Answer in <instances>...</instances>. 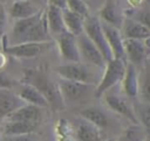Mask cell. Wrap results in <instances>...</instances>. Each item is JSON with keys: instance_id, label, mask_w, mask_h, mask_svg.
I'll list each match as a JSON object with an SVG mask.
<instances>
[{"instance_id": "cell-33", "label": "cell", "mask_w": 150, "mask_h": 141, "mask_svg": "<svg viewBox=\"0 0 150 141\" xmlns=\"http://www.w3.org/2000/svg\"><path fill=\"white\" fill-rule=\"evenodd\" d=\"M8 141H35L30 134H25V135H18V136H12L8 138Z\"/></svg>"}, {"instance_id": "cell-19", "label": "cell", "mask_w": 150, "mask_h": 141, "mask_svg": "<svg viewBox=\"0 0 150 141\" xmlns=\"http://www.w3.org/2000/svg\"><path fill=\"white\" fill-rule=\"evenodd\" d=\"M45 13H46L47 26H48L49 33L52 35L57 36V35L66 31L61 8H59L56 6H53V5H48L47 8L45 9Z\"/></svg>"}, {"instance_id": "cell-13", "label": "cell", "mask_w": 150, "mask_h": 141, "mask_svg": "<svg viewBox=\"0 0 150 141\" xmlns=\"http://www.w3.org/2000/svg\"><path fill=\"white\" fill-rule=\"evenodd\" d=\"M121 83H122L124 93L128 97L136 98L139 93V78H138L137 66H135L130 62H127L125 63V72H124V76H123V79L121 80Z\"/></svg>"}, {"instance_id": "cell-23", "label": "cell", "mask_w": 150, "mask_h": 141, "mask_svg": "<svg viewBox=\"0 0 150 141\" xmlns=\"http://www.w3.org/2000/svg\"><path fill=\"white\" fill-rule=\"evenodd\" d=\"M62 19H63V24H64L66 31L70 33L74 36H77L83 33V21H84L83 17L68 10L67 8H63L62 9Z\"/></svg>"}, {"instance_id": "cell-31", "label": "cell", "mask_w": 150, "mask_h": 141, "mask_svg": "<svg viewBox=\"0 0 150 141\" xmlns=\"http://www.w3.org/2000/svg\"><path fill=\"white\" fill-rule=\"evenodd\" d=\"M6 23H7V14L4 9L2 6H0V38L4 35V31L6 29Z\"/></svg>"}, {"instance_id": "cell-18", "label": "cell", "mask_w": 150, "mask_h": 141, "mask_svg": "<svg viewBox=\"0 0 150 141\" xmlns=\"http://www.w3.org/2000/svg\"><path fill=\"white\" fill-rule=\"evenodd\" d=\"M38 127L36 122H25V121H8L4 120V124L1 126V132L5 136L12 138L18 135H25L30 134L35 131Z\"/></svg>"}, {"instance_id": "cell-24", "label": "cell", "mask_w": 150, "mask_h": 141, "mask_svg": "<svg viewBox=\"0 0 150 141\" xmlns=\"http://www.w3.org/2000/svg\"><path fill=\"white\" fill-rule=\"evenodd\" d=\"M80 114H81V118H83L87 121L94 124L98 128H105V127H108L110 125L109 124L108 115L104 112H102L100 108H97V107H87V108H83L80 112Z\"/></svg>"}, {"instance_id": "cell-25", "label": "cell", "mask_w": 150, "mask_h": 141, "mask_svg": "<svg viewBox=\"0 0 150 141\" xmlns=\"http://www.w3.org/2000/svg\"><path fill=\"white\" fill-rule=\"evenodd\" d=\"M146 133L139 124H132L127 127L116 141H143Z\"/></svg>"}, {"instance_id": "cell-22", "label": "cell", "mask_w": 150, "mask_h": 141, "mask_svg": "<svg viewBox=\"0 0 150 141\" xmlns=\"http://www.w3.org/2000/svg\"><path fill=\"white\" fill-rule=\"evenodd\" d=\"M100 21L110 24L112 27H116L120 29V27L122 26V17L120 15V13L117 12L116 5L114 2V0H107L104 6L101 8L98 16Z\"/></svg>"}, {"instance_id": "cell-2", "label": "cell", "mask_w": 150, "mask_h": 141, "mask_svg": "<svg viewBox=\"0 0 150 141\" xmlns=\"http://www.w3.org/2000/svg\"><path fill=\"white\" fill-rule=\"evenodd\" d=\"M125 59L122 58H111L105 63V66L103 68V73L96 84L95 87V97L100 98L102 94L109 90H111L112 86H115L117 83H120L123 79L124 72H125Z\"/></svg>"}, {"instance_id": "cell-4", "label": "cell", "mask_w": 150, "mask_h": 141, "mask_svg": "<svg viewBox=\"0 0 150 141\" xmlns=\"http://www.w3.org/2000/svg\"><path fill=\"white\" fill-rule=\"evenodd\" d=\"M83 33L90 38V41L97 47V49L103 55L104 59L108 62L112 58L111 50L107 43L104 33L101 27V21L97 16L88 15L83 21Z\"/></svg>"}, {"instance_id": "cell-30", "label": "cell", "mask_w": 150, "mask_h": 141, "mask_svg": "<svg viewBox=\"0 0 150 141\" xmlns=\"http://www.w3.org/2000/svg\"><path fill=\"white\" fill-rule=\"evenodd\" d=\"M13 86H14V82L11 79V77L4 72H0V89L11 90Z\"/></svg>"}, {"instance_id": "cell-35", "label": "cell", "mask_w": 150, "mask_h": 141, "mask_svg": "<svg viewBox=\"0 0 150 141\" xmlns=\"http://www.w3.org/2000/svg\"><path fill=\"white\" fill-rule=\"evenodd\" d=\"M6 54L4 52V51H0V72H1V70L5 68V65H6Z\"/></svg>"}, {"instance_id": "cell-36", "label": "cell", "mask_w": 150, "mask_h": 141, "mask_svg": "<svg viewBox=\"0 0 150 141\" xmlns=\"http://www.w3.org/2000/svg\"><path fill=\"white\" fill-rule=\"evenodd\" d=\"M128 1H129V3L132 5V6H139L144 0H128Z\"/></svg>"}, {"instance_id": "cell-29", "label": "cell", "mask_w": 150, "mask_h": 141, "mask_svg": "<svg viewBox=\"0 0 150 141\" xmlns=\"http://www.w3.org/2000/svg\"><path fill=\"white\" fill-rule=\"evenodd\" d=\"M66 8L83 19L89 15V8L83 0H66Z\"/></svg>"}, {"instance_id": "cell-37", "label": "cell", "mask_w": 150, "mask_h": 141, "mask_svg": "<svg viewBox=\"0 0 150 141\" xmlns=\"http://www.w3.org/2000/svg\"><path fill=\"white\" fill-rule=\"evenodd\" d=\"M143 141H150V133H146V135L144 136Z\"/></svg>"}, {"instance_id": "cell-12", "label": "cell", "mask_w": 150, "mask_h": 141, "mask_svg": "<svg viewBox=\"0 0 150 141\" xmlns=\"http://www.w3.org/2000/svg\"><path fill=\"white\" fill-rule=\"evenodd\" d=\"M42 117L41 107L30 104H23L8 114L4 120L8 121H25V122H39Z\"/></svg>"}, {"instance_id": "cell-20", "label": "cell", "mask_w": 150, "mask_h": 141, "mask_svg": "<svg viewBox=\"0 0 150 141\" xmlns=\"http://www.w3.org/2000/svg\"><path fill=\"white\" fill-rule=\"evenodd\" d=\"M97 126L87 121L86 119H81L75 128V136L79 141H101V133Z\"/></svg>"}, {"instance_id": "cell-39", "label": "cell", "mask_w": 150, "mask_h": 141, "mask_svg": "<svg viewBox=\"0 0 150 141\" xmlns=\"http://www.w3.org/2000/svg\"><path fill=\"white\" fill-rule=\"evenodd\" d=\"M149 62H150V57H149Z\"/></svg>"}, {"instance_id": "cell-27", "label": "cell", "mask_w": 150, "mask_h": 141, "mask_svg": "<svg viewBox=\"0 0 150 141\" xmlns=\"http://www.w3.org/2000/svg\"><path fill=\"white\" fill-rule=\"evenodd\" d=\"M56 133L57 141H75V132L70 124L64 119H60L57 121Z\"/></svg>"}, {"instance_id": "cell-10", "label": "cell", "mask_w": 150, "mask_h": 141, "mask_svg": "<svg viewBox=\"0 0 150 141\" xmlns=\"http://www.w3.org/2000/svg\"><path fill=\"white\" fill-rule=\"evenodd\" d=\"M101 27L104 33L107 43L111 50L112 58H122L125 59L124 56V48H123V36L118 28L107 24L101 21Z\"/></svg>"}, {"instance_id": "cell-21", "label": "cell", "mask_w": 150, "mask_h": 141, "mask_svg": "<svg viewBox=\"0 0 150 141\" xmlns=\"http://www.w3.org/2000/svg\"><path fill=\"white\" fill-rule=\"evenodd\" d=\"M42 12H43V9H41L38 14H35L33 16L15 20V22L13 24V28H12V38L14 40V44L15 43H20L22 41V38L25 37V35L28 33V30L39 20V17L41 16Z\"/></svg>"}, {"instance_id": "cell-9", "label": "cell", "mask_w": 150, "mask_h": 141, "mask_svg": "<svg viewBox=\"0 0 150 141\" xmlns=\"http://www.w3.org/2000/svg\"><path fill=\"white\" fill-rule=\"evenodd\" d=\"M57 48L61 57L67 62H81L77 44H76V36L71 35L68 31H64L56 36Z\"/></svg>"}, {"instance_id": "cell-26", "label": "cell", "mask_w": 150, "mask_h": 141, "mask_svg": "<svg viewBox=\"0 0 150 141\" xmlns=\"http://www.w3.org/2000/svg\"><path fill=\"white\" fill-rule=\"evenodd\" d=\"M134 111L138 120V124L144 128L150 129V104L145 101L137 103L134 106Z\"/></svg>"}, {"instance_id": "cell-38", "label": "cell", "mask_w": 150, "mask_h": 141, "mask_svg": "<svg viewBox=\"0 0 150 141\" xmlns=\"http://www.w3.org/2000/svg\"><path fill=\"white\" fill-rule=\"evenodd\" d=\"M29 1H33V2H36V3H38V1H39V0H29Z\"/></svg>"}, {"instance_id": "cell-16", "label": "cell", "mask_w": 150, "mask_h": 141, "mask_svg": "<svg viewBox=\"0 0 150 141\" xmlns=\"http://www.w3.org/2000/svg\"><path fill=\"white\" fill-rule=\"evenodd\" d=\"M19 96V98L25 103V104H30V105H35L38 107L45 108L48 107V101L46 100V98L43 97V94L33 85L25 83L23 85H21V87L19 89V92L16 93Z\"/></svg>"}, {"instance_id": "cell-17", "label": "cell", "mask_w": 150, "mask_h": 141, "mask_svg": "<svg viewBox=\"0 0 150 141\" xmlns=\"http://www.w3.org/2000/svg\"><path fill=\"white\" fill-rule=\"evenodd\" d=\"M25 103L19 98L18 94L11 90L0 89V120H4L8 114L15 111Z\"/></svg>"}, {"instance_id": "cell-15", "label": "cell", "mask_w": 150, "mask_h": 141, "mask_svg": "<svg viewBox=\"0 0 150 141\" xmlns=\"http://www.w3.org/2000/svg\"><path fill=\"white\" fill-rule=\"evenodd\" d=\"M41 8L36 2H33L29 0H15L11 5L8 13L14 20H19V19L33 16L38 14Z\"/></svg>"}, {"instance_id": "cell-5", "label": "cell", "mask_w": 150, "mask_h": 141, "mask_svg": "<svg viewBox=\"0 0 150 141\" xmlns=\"http://www.w3.org/2000/svg\"><path fill=\"white\" fill-rule=\"evenodd\" d=\"M76 44H77L81 62H83L87 65L94 66L96 69L103 70L107 61L104 59L103 55L97 49V47L90 41V38L84 33L76 36Z\"/></svg>"}, {"instance_id": "cell-34", "label": "cell", "mask_w": 150, "mask_h": 141, "mask_svg": "<svg viewBox=\"0 0 150 141\" xmlns=\"http://www.w3.org/2000/svg\"><path fill=\"white\" fill-rule=\"evenodd\" d=\"M48 5H53V6H56L61 9L66 8V0H47Z\"/></svg>"}, {"instance_id": "cell-32", "label": "cell", "mask_w": 150, "mask_h": 141, "mask_svg": "<svg viewBox=\"0 0 150 141\" xmlns=\"http://www.w3.org/2000/svg\"><path fill=\"white\" fill-rule=\"evenodd\" d=\"M137 21L142 22L144 26H146L150 29V12H142V13H139V16H138Z\"/></svg>"}, {"instance_id": "cell-14", "label": "cell", "mask_w": 150, "mask_h": 141, "mask_svg": "<svg viewBox=\"0 0 150 141\" xmlns=\"http://www.w3.org/2000/svg\"><path fill=\"white\" fill-rule=\"evenodd\" d=\"M121 27H122V36L124 38H134V40L143 41L150 37V29L137 20L127 19L124 20Z\"/></svg>"}, {"instance_id": "cell-28", "label": "cell", "mask_w": 150, "mask_h": 141, "mask_svg": "<svg viewBox=\"0 0 150 141\" xmlns=\"http://www.w3.org/2000/svg\"><path fill=\"white\" fill-rule=\"evenodd\" d=\"M143 101L150 104V65H146L142 72V79L139 82V93Z\"/></svg>"}, {"instance_id": "cell-7", "label": "cell", "mask_w": 150, "mask_h": 141, "mask_svg": "<svg viewBox=\"0 0 150 141\" xmlns=\"http://www.w3.org/2000/svg\"><path fill=\"white\" fill-rule=\"evenodd\" d=\"M102 97H103L104 104L107 105V107L109 110L127 118L132 124H138V120H137L135 111H134V106H131L125 98L121 97L117 93H114V92L111 93L110 91L104 92L102 94Z\"/></svg>"}, {"instance_id": "cell-11", "label": "cell", "mask_w": 150, "mask_h": 141, "mask_svg": "<svg viewBox=\"0 0 150 141\" xmlns=\"http://www.w3.org/2000/svg\"><path fill=\"white\" fill-rule=\"evenodd\" d=\"M59 90L61 92V96L63 98V101H76L80 100L84 94L88 93V90L93 85L79 83V82H73V80H67V79H61L57 82Z\"/></svg>"}, {"instance_id": "cell-8", "label": "cell", "mask_w": 150, "mask_h": 141, "mask_svg": "<svg viewBox=\"0 0 150 141\" xmlns=\"http://www.w3.org/2000/svg\"><path fill=\"white\" fill-rule=\"evenodd\" d=\"M123 48H124V56L125 59H128V62L132 63L135 66L143 65L148 52V48L145 47L143 41L123 37Z\"/></svg>"}, {"instance_id": "cell-6", "label": "cell", "mask_w": 150, "mask_h": 141, "mask_svg": "<svg viewBox=\"0 0 150 141\" xmlns=\"http://www.w3.org/2000/svg\"><path fill=\"white\" fill-rule=\"evenodd\" d=\"M52 42H21L4 48V52L15 58H33L45 52Z\"/></svg>"}, {"instance_id": "cell-3", "label": "cell", "mask_w": 150, "mask_h": 141, "mask_svg": "<svg viewBox=\"0 0 150 141\" xmlns=\"http://www.w3.org/2000/svg\"><path fill=\"white\" fill-rule=\"evenodd\" d=\"M90 68L94 66L87 65L82 62H68L66 64L55 66L54 71L61 79L94 85L98 83V79L95 78V73L90 70Z\"/></svg>"}, {"instance_id": "cell-1", "label": "cell", "mask_w": 150, "mask_h": 141, "mask_svg": "<svg viewBox=\"0 0 150 141\" xmlns=\"http://www.w3.org/2000/svg\"><path fill=\"white\" fill-rule=\"evenodd\" d=\"M25 82L27 84L33 85L36 87L48 101V105L54 110H61L64 106L63 98L59 90L57 83L49 79L41 72L38 71H27L25 75Z\"/></svg>"}]
</instances>
